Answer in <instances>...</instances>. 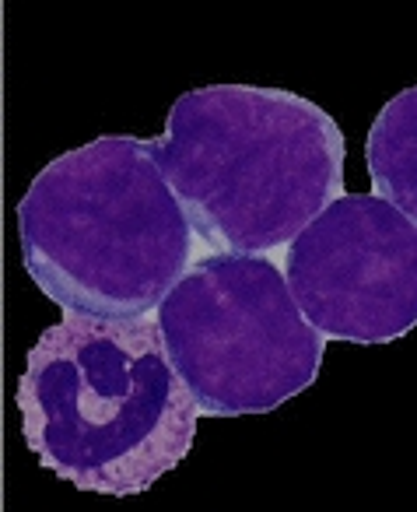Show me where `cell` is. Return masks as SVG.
Returning <instances> with one entry per match:
<instances>
[{"instance_id":"1","label":"cell","mask_w":417,"mask_h":512,"mask_svg":"<svg viewBox=\"0 0 417 512\" xmlns=\"http://www.w3.org/2000/svg\"><path fill=\"white\" fill-rule=\"evenodd\" d=\"M15 404L46 470L95 495H141L193 446L200 404L158 320L64 309L25 358Z\"/></svg>"},{"instance_id":"2","label":"cell","mask_w":417,"mask_h":512,"mask_svg":"<svg viewBox=\"0 0 417 512\" xmlns=\"http://www.w3.org/2000/svg\"><path fill=\"white\" fill-rule=\"evenodd\" d=\"M158 165L214 249H281L344 193V134L316 102L281 88L207 85L179 95Z\"/></svg>"},{"instance_id":"3","label":"cell","mask_w":417,"mask_h":512,"mask_svg":"<svg viewBox=\"0 0 417 512\" xmlns=\"http://www.w3.org/2000/svg\"><path fill=\"white\" fill-rule=\"evenodd\" d=\"M18 235L25 271L60 309L148 316L190 271L197 228L151 141L99 137L32 179Z\"/></svg>"},{"instance_id":"4","label":"cell","mask_w":417,"mask_h":512,"mask_svg":"<svg viewBox=\"0 0 417 512\" xmlns=\"http://www.w3.org/2000/svg\"><path fill=\"white\" fill-rule=\"evenodd\" d=\"M155 320L200 414L211 418L274 411L312 386L323 365L326 334L263 253L204 256L158 302Z\"/></svg>"},{"instance_id":"5","label":"cell","mask_w":417,"mask_h":512,"mask_svg":"<svg viewBox=\"0 0 417 512\" xmlns=\"http://www.w3.org/2000/svg\"><path fill=\"white\" fill-rule=\"evenodd\" d=\"M284 264L326 341L389 344L417 327V221L382 193H340L288 242Z\"/></svg>"},{"instance_id":"6","label":"cell","mask_w":417,"mask_h":512,"mask_svg":"<svg viewBox=\"0 0 417 512\" xmlns=\"http://www.w3.org/2000/svg\"><path fill=\"white\" fill-rule=\"evenodd\" d=\"M365 155L375 193L417 221V88H403L379 109Z\"/></svg>"}]
</instances>
